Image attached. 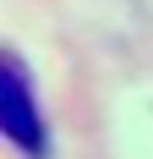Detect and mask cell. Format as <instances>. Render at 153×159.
I'll use <instances>...</instances> for the list:
<instances>
[{"label": "cell", "mask_w": 153, "mask_h": 159, "mask_svg": "<svg viewBox=\"0 0 153 159\" xmlns=\"http://www.w3.org/2000/svg\"><path fill=\"white\" fill-rule=\"evenodd\" d=\"M0 132L16 143V154L49 159V126H44V110H38L33 82L16 55H6V66H0Z\"/></svg>", "instance_id": "cell-1"}]
</instances>
